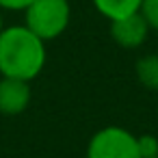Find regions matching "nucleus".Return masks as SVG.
Returning a JSON list of instances; mask_svg holds the SVG:
<instances>
[{
	"label": "nucleus",
	"mask_w": 158,
	"mask_h": 158,
	"mask_svg": "<svg viewBox=\"0 0 158 158\" xmlns=\"http://www.w3.org/2000/svg\"><path fill=\"white\" fill-rule=\"evenodd\" d=\"M46 67V41L24 24L0 33V74L5 78L35 80Z\"/></svg>",
	"instance_id": "nucleus-1"
},
{
	"label": "nucleus",
	"mask_w": 158,
	"mask_h": 158,
	"mask_svg": "<svg viewBox=\"0 0 158 158\" xmlns=\"http://www.w3.org/2000/svg\"><path fill=\"white\" fill-rule=\"evenodd\" d=\"M69 18V0H35L24 11V26L41 41H52L67 31Z\"/></svg>",
	"instance_id": "nucleus-2"
},
{
	"label": "nucleus",
	"mask_w": 158,
	"mask_h": 158,
	"mask_svg": "<svg viewBox=\"0 0 158 158\" xmlns=\"http://www.w3.org/2000/svg\"><path fill=\"white\" fill-rule=\"evenodd\" d=\"M85 158H141L136 136L121 126H106L98 130L89 143Z\"/></svg>",
	"instance_id": "nucleus-3"
},
{
	"label": "nucleus",
	"mask_w": 158,
	"mask_h": 158,
	"mask_svg": "<svg viewBox=\"0 0 158 158\" xmlns=\"http://www.w3.org/2000/svg\"><path fill=\"white\" fill-rule=\"evenodd\" d=\"M147 35H149V26L145 24L141 13H132V15H126V18H119V20L110 22L113 41L117 46L126 48V50H134V48L143 46Z\"/></svg>",
	"instance_id": "nucleus-4"
},
{
	"label": "nucleus",
	"mask_w": 158,
	"mask_h": 158,
	"mask_svg": "<svg viewBox=\"0 0 158 158\" xmlns=\"http://www.w3.org/2000/svg\"><path fill=\"white\" fill-rule=\"evenodd\" d=\"M33 98L31 82L18 78H0V113L2 115H20L28 108Z\"/></svg>",
	"instance_id": "nucleus-5"
},
{
	"label": "nucleus",
	"mask_w": 158,
	"mask_h": 158,
	"mask_svg": "<svg viewBox=\"0 0 158 158\" xmlns=\"http://www.w3.org/2000/svg\"><path fill=\"white\" fill-rule=\"evenodd\" d=\"M143 0H93L95 9L106 18V20H119L132 13H139Z\"/></svg>",
	"instance_id": "nucleus-6"
},
{
	"label": "nucleus",
	"mask_w": 158,
	"mask_h": 158,
	"mask_svg": "<svg viewBox=\"0 0 158 158\" xmlns=\"http://www.w3.org/2000/svg\"><path fill=\"white\" fill-rule=\"evenodd\" d=\"M136 74L139 80L152 89H158V59L149 56V59H141L136 65Z\"/></svg>",
	"instance_id": "nucleus-7"
},
{
	"label": "nucleus",
	"mask_w": 158,
	"mask_h": 158,
	"mask_svg": "<svg viewBox=\"0 0 158 158\" xmlns=\"http://www.w3.org/2000/svg\"><path fill=\"white\" fill-rule=\"evenodd\" d=\"M139 13L143 15L149 31H158V0H143Z\"/></svg>",
	"instance_id": "nucleus-8"
},
{
	"label": "nucleus",
	"mask_w": 158,
	"mask_h": 158,
	"mask_svg": "<svg viewBox=\"0 0 158 158\" xmlns=\"http://www.w3.org/2000/svg\"><path fill=\"white\" fill-rule=\"evenodd\" d=\"M136 145H139L141 158H156L158 156V139L154 134H141V136H136Z\"/></svg>",
	"instance_id": "nucleus-9"
},
{
	"label": "nucleus",
	"mask_w": 158,
	"mask_h": 158,
	"mask_svg": "<svg viewBox=\"0 0 158 158\" xmlns=\"http://www.w3.org/2000/svg\"><path fill=\"white\" fill-rule=\"evenodd\" d=\"M35 0H0L2 11H26Z\"/></svg>",
	"instance_id": "nucleus-10"
},
{
	"label": "nucleus",
	"mask_w": 158,
	"mask_h": 158,
	"mask_svg": "<svg viewBox=\"0 0 158 158\" xmlns=\"http://www.w3.org/2000/svg\"><path fill=\"white\" fill-rule=\"evenodd\" d=\"M5 31V24H2V9H0V33Z\"/></svg>",
	"instance_id": "nucleus-11"
},
{
	"label": "nucleus",
	"mask_w": 158,
	"mask_h": 158,
	"mask_svg": "<svg viewBox=\"0 0 158 158\" xmlns=\"http://www.w3.org/2000/svg\"><path fill=\"white\" fill-rule=\"evenodd\" d=\"M156 158H158V156H156Z\"/></svg>",
	"instance_id": "nucleus-12"
}]
</instances>
